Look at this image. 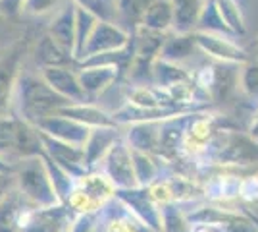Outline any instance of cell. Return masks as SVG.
<instances>
[{
    "label": "cell",
    "instance_id": "cell-21",
    "mask_svg": "<svg viewBox=\"0 0 258 232\" xmlns=\"http://www.w3.org/2000/svg\"><path fill=\"white\" fill-rule=\"evenodd\" d=\"M193 79V72L183 64H175L164 58H156L152 64V83L158 87H172Z\"/></svg>",
    "mask_w": 258,
    "mask_h": 232
},
{
    "label": "cell",
    "instance_id": "cell-14",
    "mask_svg": "<svg viewBox=\"0 0 258 232\" xmlns=\"http://www.w3.org/2000/svg\"><path fill=\"white\" fill-rule=\"evenodd\" d=\"M123 72L118 66H79L77 76L89 101L102 95L119 79Z\"/></svg>",
    "mask_w": 258,
    "mask_h": 232
},
{
    "label": "cell",
    "instance_id": "cell-35",
    "mask_svg": "<svg viewBox=\"0 0 258 232\" xmlns=\"http://www.w3.org/2000/svg\"><path fill=\"white\" fill-rule=\"evenodd\" d=\"M102 219V211H81L70 221V232H95L98 221Z\"/></svg>",
    "mask_w": 258,
    "mask_h": 232
},
{
    "label": "cell",
    "instance_id": "cell-38",
    "mask_svg": "<svg viewBox=\"0 0 258 232\" xmlns=\"http://www.w3.org/2000/svg\"><path fill=\"white\" fill-rule=\"evenodd\" d=\"M0 4H2V8L8 14H16V12L22 10L23 0H0Z\"/></svg>",
    "mask_w": 258,
    "mask_h": 232
},
{
    "label": "cell",
    "instance_id": "cell-15",
    "mask_svg": "<svg viewBox=\"0 0 258 232\" xmlns=\"http://www.w3.org/2000/svg\"><path fill=\"white\" fill-rule=\"evenodd\" d=\"M76 12L77 4L74 0H68L54 14L52 22L48 25V35L72 56H74V47H76Z\"/></svg>",
    "mask_w": 258,
    "mask_h": 232
},
{
    "label": "cell",
    "instance_id": "cell-17",
    "mask_svg": "<svg viewBox=\"0 0 258 232\" xmlns=\"http://www.w3.org/2000/svg\"><path fill=\"white\" fill-rule=\"evenodd\" d=\"M121 133L123 132H119V128H93L91 130V135L87 144L83 145L87 170H95L97 166H100L108 151L112 149V145L121 137Z\"/></svg>",
    "mask_w": 258,
    "mask_h": 232
},
{
    "label": "cell",
    "instance_id": "cell-11",
    "mask_svg": "<svg viewBox=\"0 0 258 232\" xmlns=\"http://www.w3.org/2000/svg\"><path fill=\"white\" fill-rule=\"evenodd\" d=\"M22 51L14 49L8 55L0 56V118L14 114V97L20 79Z\"/></svg>",
    "mask_w": 258,
    "mask_h": 232
},
{
    "label": "cell",
    "instance_id": "cell-20",
    "mask_svg": "<svg viewBox=\"0 0 258 232\" xmlns=\"http://www.w3.org/2000/svg\"><path fill=\"white\" fill-rule=\"evenodd\" d=\"M195 53H199L195 33H172L166 37L158 58L185 66V62H189L195 56Z\"/></svg>",
    "mask_w": 258,
    "mask_h": 232
},
{
    "label": "cell",
    "instance_id": "cell-10",
    "mask_svg": "<svg viewBox=\"0 0 258 232\" xmlns=\"http://www.w3.org/2000/svg\"><path fill=\"white\" fill-rule=\"evenodd\" d=\"M66 205L50 209H23L18 221V232H62L68 228Z\"/></svg>",
    "mask_w": 258,
    "mask_h": 232
},
{
    "label": "cell",
    "instance_id": "cell-16",
    "mask_svg": "<svg viewBox=\"0 0 258 232\" xmlns=\"http://www.w3.org/2000/svg\"><path fill=\"white\" fill-rule=\"evenodd\" d=\"M56 114L68 116L72 120L83 124L87 128H119L112 112H106L97 105H93V101L89 103H70L62 107Z\"/></svg>",
    "mask_w": 258,
    "mask_h": 232
},
{
    "label": "cell",
    "instance_id": "cell-4",
    "mask_svg": "<svg viewBox=\"0 0 258 232\" xmlns=\"http://www.w3.org/2000/svg\"><path fill=\"white\" fill-rule=\"evenodd\" d=\"M220 128H222V118L214 111L205 109V111L193 112L185 124L181 155L193 161H201L208 151L214 135L220 132Z\"/></svg>",
    "mask_w": 258,
    "mask_h": 232
},
{
    "label": "cell",
    "instance_id": "cell-6",
    "mask_svg": "<svg viewBox=\"0 0 258 232\" xmlns=\"http://www.w3.org/2000/svg\"><path fill=\"white\" fill-rule=\"evenodd\" d=\"M116 199L149 232H160L162 207L154 201L149 188L137 186L129 190H116Z\"/></svg>",
    "mask_w": 258,
    "mask_h": 232
},
{
    "label": "cell",
    "instance_id": "cell-25",
    "mask_svg": "<svg viewBox=\"0 0 258 232\" xmlns=\"http://www.w3.org/2000/svg\"><path fill=\"white\" fill-rule=\"evenodd\" d=\"M98 16H95L91 10H87L83 6L77 4V12H76V47H74V60L79 62L83 58V51L87 47V41L91 33L95 31L98 23Z\"/></svg>",
    "mask_w": 258,
    "mask_h": 232
},
{
    "label": "cell",
    "instance_id": "cell-34",
    "mask_svg": "<svg viewBox=\"0 0 258 232\" xmlns=\"http://www.w3.org/2000/svg\"><path fill=\"white\" fill-rule=\"evenodd\" d=\"M68 0H23L22 14L23 16H33V18H41L48 14H56L64 6Z\"/></svg>",
    "mask_w": 258,
    "mask_h": 232
},
{
    "label": "cell",
    "instance_id": "cell-24",
    "mask_svg": "<svg viewBox=\"0 0 258 232\" xmlns=\"http://www.w3.org/2000/svg\"><path fill=\"white\" fill-rule=\"evenodd\" d=\"M131 157H133V168H135V178L139 186L149 188L162 176L160 157L143 153V151H133V149H131Z\"/></svg>",
    "mask_w": 258,
    "mask_h": 232
},
{
    "label": "cell",
    "instance_id": "cell-28",
    "mask_svg": "<svg viewBox=\"0 0 258 232\" xmlns=\"http://www.w3.org/2000/svg\"><path fill=\"white\" fill-rule=\"evenodd\" d=\"M237 89L245 99L258 103V60L237 66Z\"/></svg>",
    "mask_w": 258,
    "mask_h": 232
},
{
    "label": "cell",
    "instance_id": "cell-26",
    "mask_svg": "<svg viewBox=\"0 0 258 232\" xmlns=\"http://www.w3.org/2000/svg\"><path fill=\"white\" fill-rule=\"evenodd\" d=\"M214 2L216 6H218V10H220V14H222L226 25L229 27V31L235 35L237 39L245 37L248 33V27L241 2L239 0H214Z\"/></svg>",
    "mask_w": 258,
    "mask_h": 232
},
{
    "label": "cell",
    "instance_id": "cell-23",
    "mask_svg": "<svg viewBox=\"0 0 258 232\" xmlns=\"http://www.w3.org/2000/svg\"><path fill=\"white\" fill-rule=\"evenodd\" d=\"M141 27L156 33H168L173 29V6L172 0H154L145 14Z\"/></svg>",
    "mask_w": 258,
    "mask_h": 232
},
{
    "label": "cell",
    "instance_id": "cell-31",
    "mask_svg": "<svg viewBox=\"0 0 258 232\" xmlns=\"http://www.w3.org/2000/svg\"><path fill=\"white\" fill-rule=\"evenodd\" d=\"M106 232H147V228L118 201V211L106 219Z\"/></svg>",
    "mask_w": 258,
    "mask_h": 232
},
{
    "label": "cell",
    "instance_id": "cell-5",
    "mask_svg": "<svg viewBox=\"0 0 258 232\" xmlns=\"http://www.w3.org/2000/svg\"><path fill=\"white\" fill-rule=\"evenodd\" d=\"M235 39L237 37H229V35L195 31L199 53L216 64H226V66H243L248 60H252L247 49H243Z\"/></svg>",
    "mask_w": 258,
    "mask_h": 232
},
{
    "label": "cell",
    "instance_id": "cell-18",
    "mask_svg": "<svg viewBox=\"0 0 258 232\" xmlns=\"http://www.w3.org/2000/svg\"><path fill=\"white\" fill-rule=\"evenodd\" d=\"M160 130L162 122H139L125 126L123 140L133 151H143L158 157V145H160Z\"/></svg>",
    "mask_w": 258,
    "mask_h": 232
},
{
    "label": "cell",
    "instance_id": "cell-3",
    "mask_svg": "<svg viewBox=\"0 0 258 232\" xmlns=\"http://www.w3.org/2000/svg\"><path fill=\"white\" fill-rule=\"evenodd\" d=\"M44 155V153H43ZM43 155L41 157H29L20 159L14 165V188L35 209H50L56 205H62L58 198L50 174L46 170Z\"/></svg>",
    "mask_w": 258,
    "mask_h": 232
},
{
    "label": "cell",
    "instance_id": "cell-39",
    "mask_svg": "<svg viewBox=\"0 0 258 232\" xmlns=\"http://www.w3.org/2000/svg\"><path fill=\"white\" fill-rule=\"evenodd\" d=\"M247 132L250 133L254 140H258V103H256L254 112H252V116H250V122H248V126H247Z\"/></svg>",
    "mask_w": 258,
    "mask_h": 232
},
{
    "label": "cell",
    "instance_id": "cell-37",
    "mask_svg": "<svg viewBox=\"0 0 258 232\" xmlns=\"http://www.w3.org/2000/svg\"><path fill=\"white\" fill-rule=\"evenodd\" d=\"M14 182L12 174H0V203L10 196V184Z\"/></svg>",
    "mask_w": 258,
    "mask_h": 232
},
{
    "label": "cell",
    "instance_id": "cell-40",
    "mask_svg": "<svg viewBox=\"0 0 258 232\" xmlns=\"http://www.w3.org/2000/svg\"><path fill=\"white\" fill-rule=\"evenodd\" d=\"M191 232H226V228L220 224H193Z\"/></svg>",
    "mask_w": 258,
    "mask_h": 232
},
{
    "label": "cell",
    "instance_id": "cell-13",
    "mask_svg": "<svg viewBox=\"0 0 258 232\" xmlns=\"http://www.w3.org/2000/svg\"><path fill=\"white\" fill-rule=\"evenodd\" d=\"M41 77L70 103H89V97L79 83V76L70 66L41 68Z\"/></svg>",
    "mask_w": 258,
    "mask_h": 232
},
{
    "label": "cell",
    "instance_id": "cell-42",
    "mask_svg": "<svg viewBox=\"0 0 258 232\" xmlns=\"http://www.w3.org/2000/svg\"><path fill=\"white\" fill-rule=\"evenodd\" d=\"M62 232H70V230H68V228H64V230H62Z\"/></svg>",
    "mask_w": 258,
    "mask_h": 232
},
{
    "label": "cell",
    "instance_id": "cell-32",
    "mask_svg": "<svg viewBox=\"0 0 258 232\" xmlns=\"http://www.w3.org/2000/svg\"><path fill=\"white\" fill-rule=\"evenodd\" d=\"M152 2L154 0H118L116 2L118 16L125 23H129L133 29H137Z\"/></svg>",
    "mask_w": 258,
    "mask_h": 232
},
{
    "label": "cell",
    "instance_id": "cell-36",
    "mask_svg": "<svg viewBox=\"0 0 258 232\" xmlns=\"http://www.w3.org/2000/svg\"><path fill=\"white\" fill-rule=\"evenodd\" d=\"M239 201L247 205H258V174H243Z\"/></svg>",
    "mask_w": 258,
    "mask_h": 232
},
{
    "label": "cell",
    "instance_id": "cell-29",
    "mask_svg": "<svg viewBox=\"0 0 258 232\" xmlns=\"http://www.w3.org/2000/svg\"><path fill=\"white\" fill-rule=\"evenodd\" d=\"M197 31H205V33H220V35H229V37H235V35L229 31V27L226 25L222 14L218 10L214 0H206V6L203 14H201V20L197 25Z\"/></svg>",
    "mask_w": 258,
    "mask_h": 232
},
{
    "label": "cell",
    "instance_id": "cell-22",
    "mask_svg": "<svg viewBox=\"0 0 258 232\" xmlns=\"http://www.w3.org/2000/svg\"><path fill=\"white\" fill-rule=\"evenodd\" d=\"M35 62L41 68H54V66H70L74 60V56L70 55L66 49L54 41L50 35L46 33L41 37V41L35 47Z\"/></svg>",
    "mask_w": 258,
    "mask_h": 232
},
{
    "label": "cell",
    "instance_id": "cell-1",
    "mask_svg": "<svg viewBox=\"0 0 258 232\" xmlns=\"http://www.w3.org/2000/svg\"><path fill=\"white\" fill-rule=\"evenodd\" d=\"M70 101L58 95L41 76L22 74L18 79L16 97H14V114L22 120L37 126L46 116H52Z\"/></svg>",
    "mask_w": 258,
    "mask_h": 232
},
{
    "label": "cell",
    "instance_id": "cell-2",
    "mask_svg": "<svg viewBox=\"0 0 258 232\" xmlns=\"http://www.w3.org/2000/svg\"><path fill=\"white\" fill-rule=\"evenodd\" d=\"M197 163L206 165L208 170L214 166L243 168L258 165V140H254L248 132H239L222 126L220 132L214 135L206 155Z\"/></svg>",
    "mask_w": 258,
    "mask_h": 232
},
{
    "label": "cell",
    "instance_id": "cell-30",
    "mask_svg": "<svg viewBox=\"0 0 258 232\" xmlns=\"http://www.w3.org/2000/svg\"><path fill=\"white\" fill-rule=\"evenodd\" d=\"M22 196L18 190H14L8 198L0 203V232H18V221H20V205Z\"/></svg>",
    "mask_w": 258,
    "mask_h": 232
},
{
    "label": "cell",
    "instance_id": "cell-33",
    "mask_svg": "<svg viewBox=\"0 0 258 232\" xmlns=\"http://www.w3.org/2000/svg\"><path fill=\"white\" fill-rule=\"evenodd\" d=\"M18 135V116L10 114L0 118V157L2 153H14Z\"/></svg>",
    "mask_w": 258,
    "mask_h": 232
},
{
    "label": "cell",
    "instance_id": "cell-12",
    "mask_svg": "<svg viewBox=\"0 0 258 232\" xmlns=\"http://www.w3.org/2000/svg\"><path fill=\"white\" fill-rule=\"evenodd\" d=\"M39 132L50 135L54 140H60V142H66V144L72 145H79L83 147L91 135V130L93 128H87L79 122L72 120L68 116H62V114H52V116H46L44 120H41L37 124Z\"/></svg>",
    "mask_w": 258,
    "mask_h": 232
},
{
    "label": "cell",
    "instance_id": "cell-19",
    "mask_svg": "<svg viewBox=\"0 0 258 232\" xmlns=\"http://www.w3.org/2000/svg\"><path fill=\"white\" fill-rule=\"evenodd\" d=\"M173 33H195L206 0H172Z\"/></svg>",
    "mask_w": 258,
    "mask_h": 232
},
{
    "label": "cell",
    "instance_id": "cell-9",
    "mask_svg": "<svg viewBox=\"0 0 258 232\" xmlns=\"http://www.w3.org/2000/svg\"><path fill=\"white\" fill-rule=\"evenodd\" d=\"M243 174H235L233 168L214 166L208 170V178L205 182V201L218 205H231L239 201Z\"/></svg>",
    "mask_w": 258,
    "mask_h": 232
},
{
    "label": "cell",
    "instance_id": "cell-7",
    "mask_svg": "<svg viewBox=\"0 0 258 232\" xmlns=\"http://www.w3.org/2000/svg\"><path fill=\"white\" fill-rule=\"evenodd\" d=\"M100 170L110 178V182L116 186V190H129L139 186L137 178H135V168H133L131 147L123 140V133L118 142L112 145L104 161L100 163Z\"/></svg>",
    "mask_w": 258,
    "mask_h": 232
},
{
    "label": "cell",
    "instance_id": "cell-8",
    "mask_svg": "<svg viewBox=\"0 0 258 232\" xmlns=\"http://www.w3.org/2000/svg\"><path fill=\"white\" fill-rule=\"evenodd\" d=\"M131 37H133V33L129 29H125V27H121L119 23L98 20L95 31L91 33L89 41H87V47L85 51H83V58L81 60H85L89 56L100 55V53L121 51V49H125V47L131 44Z\"/></svg>",
    "mask_w": 258,
    "mask_h": 232
},
{
    "label": "cell",
    "instance_id": "cell-43",
    "mask_svg": "<svg viewBox=\"0 0 258 232\" xmlns=\"http://www.w3.org/2000/svg\"><path fill=\"white\" fill-rule=\"evenodd\" d=\"M254 211H256V213H258V205H256V209H254Z\"/></svg>",
    "mask_w": 258,
    "mask_h": 232
},
{
    "label": "cell",
    "instance_id": "cell-41",
    "mask_svg": "<svg viewBox=\"0 0 258 232\" xmlns=\"http://www.w3.org/2000/svg\"><path fill=\"white\" fill-rule=\"evenodd\" d=\"M245 211H247L248 219L252 221V224H254V228H256V232H258V213L256 211H252V209H245Z\"/></svg>",
    "mask_w": 258,
    "mask_h": 232
},
{
    "label": "cell",
    "instance_id": "cell-27",
    "mask_svg": "<svg viewBox=\"0 0 258 232\" xmlns=\"http://www.w3.org/2000/svg\"><path fill=\"white\" fill-rule=\"evenodd\" d=\"M193 224L187 217L185 205L170 203L162 207V228L160 232H191Z\"/></svg>",
    "mask_w": 258,
    "mask_h": 232
}]
</instances>
